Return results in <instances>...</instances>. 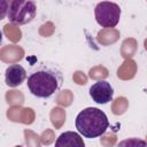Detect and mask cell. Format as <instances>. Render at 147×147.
<instances>
[{
	"label": "cell",
	"instance_id": "obj_1",
	"mask_svg": "<svg viewBox=\"0 0 147 147\" xmlns=\"http://www.w3.org/2000/svg\"><path fill=\"white\" fill-rule=\"evenodd\" d=\"M63 84V74L54 64L40 62L28 74L26 86L30 93L40 99H48L57 93Z\"/></svg>",
	"mask_w": 147,
	"mask_h": 147
},
{
	"label": "cell",
	"instance_id": "obj_2",
	"mask_svg": "<svg viewBox=\"0 0 147 147\" xmlns=\"http://www.w3.org/2000/svg\"><path fill=\"white\" fill-rule=\"evenodd\" d=\"M75 125L77 131L85 138L93 139L102 136L109 127L107 115L95 107H87L78 113Z\"/></svg>",
	"mask_w": 147,
	"mask_h": 147
},
{
	"label": "cell",
	"instance_id": "obj_3",
	"mask_svg": "<svg viewBox=\"0 0 147 147\" xmlns=\"http://www.w3.org/2000/svg\"><path fill=\"white\" fill-rule=\"evenodd\" d=\"M36 14V0H8L7 18L11 24L25 25L33 21Z\"/></svg>",
	"mask_w": 147,
	"mask_h": 147
},
{
	"label": "cell",
	"instance_id": "obj_4",
	"mask_svg": "<svg viewBox=\"0 0 147 147\" xmlns=\"http://www.w3.org/2000/svg\"><path fill=\"white\" fill-rule=\"evenodd\" d=\"M96 23L102 28H114L121 18V8L111 1H101L94 8Z\"/></svg>",
	"mask_w": 147,
	"mask_h": 147
},
{
	"label": "cell",
	"instance_id": "obj_5",
	"mask_svg": "<svg viewBox=\"0 0 147 147\" xmlns=\"http://www.w3.org/2000/svg\"><path fill=\"white\" fill-rule=\"evenodd\" d=\"M90 96L99 105L109 103L114 96V88L107 80H99L90 87Z\"/></svg>",
	"mask_w": 147,
	"mask_h": 147
},
{
	"label": "cell",
	"instance_id": "obj_6",
	"mask_svg": "<svg viewBox=\"0 0 147 147\" xmlns=\"http://www.w3.org/2000/svg\"><path fill=\"white\" fill-rule=\"evenodd\" d=\"M28 77L26 70L21 64H10L5 72V82L9 87L20 86Z\"/></svg>",
	"mask_w": 147,
	"mask_h": 147
},
{
	"label": "cell",
	"instance_id": "obj_7",
	"mask_svg": "<svg viewBox=\"0 0 147 147\" xmlns=\"http://www.w3.org/2000/svg\"><path fill=\"white\" fill-rule=\"evenodd\" d=\"M80 133L78 132H72V131H67L63 132L59 136V138L55 141L56 147H84L85 142L79 136Z\"/></svg>",
	"mask_w": 147,
	"mask_h": 147
}]
</instances>
